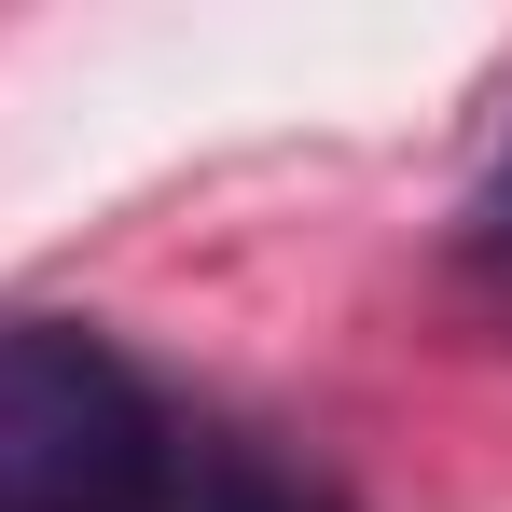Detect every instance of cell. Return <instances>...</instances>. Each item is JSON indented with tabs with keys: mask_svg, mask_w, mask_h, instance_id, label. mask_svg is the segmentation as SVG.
<instances>
[{
	"mask_svg": "<svg viewBox=\"0 0 512 512\" xmlns=\"http://www.w3.org/2000/svg\"><path fill=\"white\" fill-rule=\"evenodd\" d=\"M180 457L167 388L84 319L0 333V512H139Z\"/></svg>",
	"mask_w": 512,
	"mask_h": 512,
	"instance_id": "cell-1",
	"label": "cell"
},
{
	"mask_svg": "<svg viewBox=\"0 0 512 512\" xmlns=\"http://www.w3.org/2000/svg\"><path fill=\"white\" fill-rule=\"evenodd\" d=\"M139 512H346L319 471H291V457H263V443H222V429H180L167 485Z\"/></svg>",
	"mask_w": 512,
	"mask_h": 512,
	"instance_id": "cell-2",
	"label": "cell"
}]
</instances>
